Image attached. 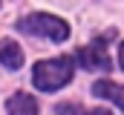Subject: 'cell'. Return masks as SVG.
<instances>
[{
    "mask_svg": "<svg viewBox=\"0 0 124 115\" xmlns=\"http://www.w3.org/2000/svg\"><path fill=\"white\" fill-rule=\"evenodd\" d=\"M72 58L69 55H61V58H52V60H40L35 63V72H32V81L40 92H55L72 81Z\"/></svg>",
    "mask_w": 124,
    "mask_h": 115,
    "instance_id": "obj_1",
    "label": "cell"
},
{
    "mask_svg": "<svg viewBox=\"0 0 124 115\" xmlns=\"http://www.w3.org/2000/svg\"><path fill=\"white\" fill-rule=\"evenodd\" d=\"M20 32H29V35H40V37H49V40H66L69 37V26L63 23L61 17L55 14H43V12H35L29 17L20 20Z\"/></svg>",
    "mask_w": 124,
    "mask_h": 115,
    "instance_id": "obj_2",
    "label": "cell"
},
{
    "mask_svg": "<svg viewBox=\"0 0 124 115\" xmlns=\"http://www.w3.org/2000/svg\"><path fill=\"white\" fill-rule=\"evenodd\" d=\"M78 60H81L84 69H101V72H107V69L113 66L110 55L104 52V37H98V40H93L90 46L78 49Z\"/></svg>",
    "mask_w": 124,
    "mask_h": 115,
    "instance_id": "obj_3",
    "label": "cell"
},
{
    "mask_svg": "<svg viewBox=\"0 0 124 115\" xmlns=\"http://www.w3.org/2000/svg\"><path fill=\"white\" fill-rule=\"evenodd\" d=\"M6 112L9 115H38V101L32 95H26V92H17V95L9 98Z\"/></svg>",
    "mask_w": 124,
    "mask_h": 115,
    "instance_id": "obj_4",
    "label": "cell"
},
{
    "mask_svg": "<svg viewBox=\"0 0 124 115\" xmlns=\"http://www.w3.org/2000/svg\"><path fill=\"white\" fill-rule=\"evenodd\" d=\"M0 63L6 69H20L23 66V49L15 43V40H6L0 46Z\"/></svg>",
    "mask_w": 124,
    "mask_h": 115,
    "instance_id": "obj_5",
    "label": "cell"
},
{
    "mask_svg": "<svg viewBox=\"0 0 124 115\" xmlns=\"http://www.w3.org/2000/svg\"><path fill=\"white\" fill-rule=\"evenodd\" d=\"M93 95H98V98H110L113 104H118L124 109V86L113 84V81H98V84H93Z\"/></svg>",
    "mask_w": 124,
    "mask_h": 115,
    "instance_id": "obj_6",
    "label": "cell"
},
{
    "mask_svg": "<svg viewBox=\"0 0 124 115\" xmlns=\"http://www.w3.org/2000/svg\"><path fill=\"white\" fill-rule=\"evenodd\" d=\"M58 115H84V109L78 107V104H58Z\"/></svg>",
    "mask_w": 124,
    "mask_h": 115,
    "instance_id": "obj_7",
    "label": "cell"
},
{
    "mask_svg": "<svg viewBox=\"0 0 124 115\" xmlns=\"http://www.w3.org/2000/svg\"><path fill=\"white\" fill-rule=\"evenodd\" d=\"M118 63H121V69H124V43L118 46Z\"/></svg>",
    "mask_w": 124,
    "mask_h": 115,
    "instance_id": "obj_8",
    "label": "cell"
},
{
    "mask_svg": "<svg viewBox=\"0 0 124 115\" xmlns=\"http://www.w3.org/2000/svg\"><path fill=\"white\" fill-rule=\"evenodd\" d=\"M90 115H110V112H107V109H93Z\"/></svg>",
    "mask_w": 124,
    "mask_h": 115,
    "instance_id": "obj_9",
    "label": "cell"
}]
</instances>
